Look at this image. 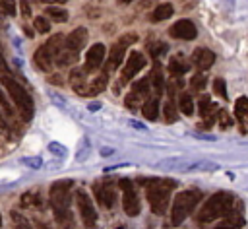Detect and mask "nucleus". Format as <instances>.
I'll return each instance as SVG.
<instances>
[{
    "instance_id": "f257e3e1",
    "label": "nucleus",
    "mask_w": 248,
    "mask_h": 229,
    "mask_svg": "<svg viewBox=\"0 0 248 229\" xmlns=\"http://www.w3.org/2000/svg\"><path fill=\"white\" fill-rule=\"evenodd\" d=\"M72 180H56L52 182L50 190H48V200H50V208L52 213L56 217V221L60 225H72V212H70V200H72Z\"/></svg>"
},
{
    "instance_id": "f03ea898",
    "label": "nucleus",
    "mask_w": 248,
    "mask_h": 229,
    "mask_svg": "<svg viewBox=\"0 0 248 229\" xmlns=\"http://www.w3.org/2000/svg\"><path fill=\"white\" fill-rule=\"evenodd\" d=\"M0 80H2V87L6 89L8 97H12L14 105L17 107L19 116H21L25 122H29V120L33 118V113H35V105H33V99H31L29 91H27L16 78H12L10 74H2Z\"/></svg>"
},
{
    "instance_id": "7ed1b4c3",
    "label": "nucleus",
    "mask_w": 248,
    "mask_h": 229,
    "mask_svg": "<svg viewBox=\"0 0 248 229\" xmlns=\"http://www.w3.org/2000/svg\"><path fill=\"white\" fill-rule=\"evenodd\" d=\"M145 186V196L151 206V212L157 215H163L169 208V198L170 190L174 188V180L170 179H151V180H141Z\"/></svg>"
},
{
    "instance_id": "20e7f679",
    "label": "nucleus",
    "mask_w": 248,
    "mask_h": 229,
    "mask_svg": "<svg viewBox=\"0 0 248 229\" xmlns=\"http://www.w3.org/2000/svg\"><path fill=\"white\" fill-rule=\"evenodd\" d=\"M234 196L229 192H217L211 198H207V202L202 206L200 213H198V221L200 223H209L215 221L219 217H223L232 206H234Z\"/></svg>"
},
{
    "instance_id": "39448f33",
    "label": "nucleus",
    "mask_w": 248,
    "mask_h": 229,
    "mask_svg": "<svg viewBox=\"0 0 248 229\" xmlns=\"http://www.w3.org/2000/svg\"><path fill=\"white\" fill-rule=\"evenodd\" d=\"M202 202V192L200 190H182L174 196L172 208H170V221L172 225H180L192 212L194 208Z\"/></svg>"
},
{
    "instance_id": "423d86ee",
    "label": "nucleus",
    "mask_w": 248,
    "mask_h": 229,
    "mask_svg": "<svg viewBox=\"0 0 248 229\" xmlns=\"http://www.w3.org/2000/svg\"><path fill=\"white\" fill-rule=\"evenodd\" d=\"M118 186L122 190V208H124V213L130 215V217H136L140 213V196L136 192V186L132 180L128 179H120L118 180Z\"/></svg>"
},
{
    "instance_id": "0eeeda50",
    "label": "nucleus",
    "mask_w": 248,
    "mask_h": 229,
    "mask_svg": "<svg viewBox=\"0 0 248 229\" xmlns=\"http://www.w3.org/2000/svg\"><path fill=\"white\" fill-rule=\"evenodd\" d=\"M76 206H78V212L81 215L83 225L85 227H93L95 221H97V210L93 206V200L89 198V194L83 188L76 190Z\"/></svg>"
},
{
    "instance_id": "6e6552de",
    "label": "nucleus",
    "mask_w": 248,
    "mask_h": 229,
    "mask_svg": "<svg viewBox=\"0 0 248 229\" xmlns=\"http://www.w3.org/2000/svg\"><path fill=\"white\" fill-rule=\"evenodd\" d=\"M93 194H95L97 202L107 210H110L114 206V202H116V188H114V182L110 179L97 180L93 184Z\"/></svg>"
},
{
    "instance_id": "1a4fd4ad",
    "label": "nucleus",
    "mask_w": 248,
    "mask_h": 229,
    "mask_svg": "<svg viewBox=\"0 0 248 229\" xmlns=\"http://www.w3.org/2000/svg\"><path fill=\"white\" fill-rule=\"evenodd\" d=\"M145 66V56L140 52V50H132L130 52V56H128V60H126V64H124V68H122V74H120V85H124V83H128L141 68Z\"/></svg>"
},
{
    "instance_id": "9d476101",
    "label": "nucleus",
    "mask_w": 248,
    "mask_h": 229,
    "mask_svg": "<svg viewBox=\"0 0 248 229\" xmlns=\"http://www.w3.org/2000/svg\"><path fill=\"white\" fill-rule=\"evenodd\" d=\"M149 97V80H140L134 83L132 91L124 97V105L128 109H140V105Z\"/></svg>"
},
{
    "instance_id": "9b49d317",
    "label": "nucleus",
    "mask_w": 248,
    "mask_h": 229,
    "mask_svg": "<svg viewBox=\"0 0 248 229\" xmlns=\"http://www.w3.org/2000/svg\"><path fill=\"white\" fill-rule=\"evenodd\" d=\"M105 54H107V49H105V45H101V43H95L89 50H87V54H85V72L87 74H91V72H95V70H99L101 66H103V62H105Z\"/></svg>"
},
{
    "instance_id": "f8f14e48",
    "label": "nucleus",
    "mask_w": 248,
    "mask_h": 229,
    "mask_svg": "<svg viewBox=\"0 0 248 229\" xmlns=\"http://www.w3.org/2000/svg\"><path fill=\"white\" fill-rule=\"evenodd\" d=\"M169 33H170L174 39L192 41V39H196L198 29H196V25H194L190 19H178L176 23H172V27L169 29Z\"/></svg>"
},
{
    "instance_id": "ddd939ff",
    "label": "nucleus",
    "mask_w": 248,
    "mask_h": 229,
    "mask_svg": "<svg viewBox=\"0 0 248 229\" xmlns=\"http://www.w3.org/2000/svg\"><path fill=\"white\" fill-rule=\"evenodd\" d=\"M124 50H126V45L124 43H114L112 45V49L108 50V58H107V62H105V68H103V74H112L120 64H122V60H124Z\"/></svg>"
},
{
    "instance_id": "4468645a",
    "label": "nucleus",
    "mask_w": 248,
    "mask_h": 229,
    "mask_svg": "<svg viewBox=\"0 0 248 229\" xmlns=\"http://www.w3.org/2000/svg\"><path fill=\"white\" fill-rule=\"evenodd\" d=\"M33 62H35L37 70H41V72H50V70H52V64H54V54H52L45 45H41V47L35 50V54H33Z\"/></svg>"
},
{
    "instance_id": "2eb2a0df",
    "label": "nucleus",
    "mask_w": 248,
    "mask_h": 229,
    "mask_svg": "<svg viewBox=\"0 0 248 229\" xmlns=\"http://www.w3.org/2000/svg\"><path fill=\"white\" fill-rule=\"evenodd\" d=\"M107 74H101V76H97L95 80H91V82H85L76 93H79V95H83V97H93V95H99L105 87H107Z\"/></svg>"
},
{
    "instance_id": "dca6fc26",
    "label": "nucleus",
    "mask_w": 248,
    "mask_h": 229,
    "mask_svg": "<svg viewBox=\"0 0 248 229\" xmlns=\"http://www.w3.org/2000/svg\"><path fill=\"white\" fill-rule=\"evenodd\" d=\"M192 62H194V66H198L200 70H207V68H211L213 62H215V54H213V50H209V49H205V47H198V49L192 52Z\"/></svg>"
},
{
    "instance_id": "f3484780",
    "label": "nucleus",
    "mask_w": 248,
    "mask_h": 229,
    "mask_svg": "<svg viewBox=\"0 0 248 229\" xmlns=\"http://www.w3.org/2000/svg\"><path fill=\"white\" fill-rule=\"evenodd\" d=\"M87 43V29L85 27H76L70 35L64 37V47H70V49H76V50H81Z\"/></svg>"
},
{
    "instance_id": "a211bd4d",
    "label": "nucleus",
    "mask_w": 248,
    "mask_h": 229,
    "mask_svg": "<svg viewBox=\"0 0 248 229\" xmlns=\"http://www.w3.org/2000/svg\"><path fill=\"white\" fill-rule=\"evenodd\" d=\"M234 114L240 124V130L246 134L248 132V97H238L234 101Z\"/></svg>"
},
{
    "instance_id": "6ab92c4d",
    "label": "nucleus",
    "mask_w": 248,
    "mask_h": 229,
    "mask_svg": "<svg viewBox=\"0 0 248 229\" xmlns=\"http://www.w3.org/2000/svg\"><path fill=\"white\" fill-rule=\"evenodd\" d=\"M78 58H79V50L62 45V49H60L58 54L54 56V62H56L58 66H72V64L78 62Z\"/></svg>"
},
{
    "instance_id": "aec40b11",
    "label": "nucleus",
    "mask_w": 248,
    "mask_h": 229,
    "mask_svg": "<svg viewBox=\"0 0 248 229\" xmlns=\"http://www.w3.org/2000/svg\"><path fill=\"white\" fill-rule=\"evenodd\" d=\"M147 80H149V85H153L155 95L161 97V93L165 89V80H163V72H161V64L159 62H155V66H153V70H151Z\"/></svg>"
},
{
    "instance_id": "412c9836",
    "label": "nucleus",
    "mask_w": 248,
    "mask_h": 229,
    "mask_svg": "<svg viewBox=\"0 0 248 229\" xmlns=\"http://www.w3.org/2000/svg\"><path fill=\"white\" fill-rule=\"evenodd\" d=\"M141 113L147 120H155L159 116V97H147L143 103H141Z\"/></svg>"
},
{
    "instance_id": "4be33fe9",
    "label": "nucleus",
    "mask_w": 248,
    "mask_h": 229,
    "mask_svg": "<svg viewBox=\"0 0 248 229\" xmlns=\"http://www.w3.org/2000/svg\"><path fill=\"white\" fill-rule=\"evenodd\" d=\"M21 208H43V196H41V192L39 190H29V192H25L23 196H21Z\"/></svg>"
},
{
    "instance_id": "5701e85b",
    "label": "nucleus",
    "mask_w": 248,
    "mask_h": 229,
    "mask_svg": "<svg viewBox=\"0 0 248 229\" xmlns=\"http://www.w3.org/2000/svg\"><path fill=\"white\" fill-rule=\"evenodd\" d=\"M172 12H174L172 4L163 2V4L155 6V10L151 12V21H165V19H169L172 16Z\"/></svg>"
},
{
    "instance_id": "b1692460",
    "label": "nucleus",
    "mask_w": 248,
    "mask_h": 229,
    "mask_svg": "<svg viewBox=\"0 0 248 229\" xmlns=\"http://www.w3.org/2000/svg\"><path fill=\"white\" fill-rule=\"evenodd\" d=\"M219 225H229V227H242L244 225V217H242V213L240 212H236L234 210V206L223 215V221L219 223Z\"/></svg>"
},
{
    "instance_id": "393cba45",
    "label": "nucleus",
    "mask_w": 248,
    "mask_h": 229,
    "mask_svg": "<svg viewBox=\"0 0 248 229\" xmlns=\"http://www.w3.org/2000/svg\"><path fill=\"white\" fill-rule=\"evenodd\" d=\"M188 64H186V60H182L180 56H172L170 58V62H169V72H170V76H182V74H186L188 72Z\"/></svg>"
},
{
    "instance_id": "a878e982",
    "label": "nucleus",
    "mask_w": 248,
    "mask_h": 229,
    "mask_svg": "<svg viewBox=\"0 0 248 229\" xmlns=\"http://www.w3.org/2000/svg\"><path fill=\"white\" fill-rule=\"evenodd\" d=\"M46 16L50 17V19H54V21H58V23H64V21H68V12L62 8V6H58V4H54V6H46Z\"/></svg>"
},
{
    "instance_id": "bb28decb",
    "label": "nucleus",
    "mask_w": 248,
    "mask_h": 229,
    "mask_svg": "<svg viewBox=\"0 0 248 229\" xmlns=\"http://www.w3.org/2000/svg\"><path fill=\"white\" fill-rule=\"evenodd\" d=\"M178 109H180V113H184L186 116L194 114V99L190 97V93L182 91V93L178 95Z\"/></svg>"
},
{
    "instance_id": "cd10ccee",
    "label": "nucleus",
    "mask_w": 248,
    "mask_h": 229,
    "mask_svg": "<svg viewBox=\"0 0 248 229\" xmlns=\"http://www.w3.org/2000/svg\"><path fill=\"white\" fill-rule=\"evenodd\" d=\"M215 118H217V124H219L221 128H225V130L232 126V116H231V114H229L225 109L217 111V113H215Z\"/></svg>"
},
{
    "instance_id": "c85d7f7f",
    "label": "nucleus",
    "mask_w": 248,
    "mask_h": 229,
    "mask_svg": "<svg viewBox=\"0 0 248 229\" xmlns=\"http://www.w3.org/2000/svg\"><path fill=\"white\" fill-rule=\"evenodd\" d=\"M33 25H35V31H39V33H48L50 31V21L45 16H37L33 19Z\"/></svg>"
},
{
    "instance_id": "c756f323",
    "label": "nucleus",
    "mask_w": 248,
    "mask_h": 229,
    "mask_svg": "<svg viewBox=\"0 0 248 229\" xmlns=\"http://www.w3.org/2000/svg\"><path fill=\"white\" fill-rule=\"evenodd\" d=\"M163 113H165V120H167V122H174V120L178 118V114H176V107H174L172 99L165 103V109H163Z\"/></svg>"
},
{
    "instance_id": "7c9ffc66",
    "label": "nucleus",
    "mask_w": 248,
    "mask_h": 229,
    "mask_svg": "<svg viewBox=\"0 0 248 229\" xmlns=\"http://www.w3.org/2000/svg\"><path fill=\"white\" fill-rule=\"evenodd\" d=\"M147 50H149L151 56H161V54L167 50V45L161 43V41H155V43H149V45H147Z\"/></svg>"
},
{
    "instance_id": "2f4dec72",
    "label": "nucleus",
    "mask_w": 248,
    "mask_h": 229,
    "mask_svg": "<svg viewBox=\"0 0 248 229\" xmlns=\"http://www.w3.org/2000/svg\"><path fill=\"white\" fill-rule=\"evenodd\" d=\"M0 14L14 16L16 14V0H0Z\"/></svg>"
},
{
    "instance_id": "473e14b6",
    "label": "nucleus",
    "mask_w": 248,
    "mask_h": 229,
    "mask_svg": "<svg viewBox=\"0 0 248 229\" xmlns=\"http://www.w3.org/2000/svg\"><path fill=\"white\" fill-rule=\"evenodd\" d=\"M0 107H2V113H4V116H14V109H12V105L8 103V99H6V95H4V91L0 89Z\"/></svg>"
},
{
    "instance_id": "72a5a7b5",
    "label": "nucleus",
    "mask_w": 248,
    "mask_h": 229,
    "mask_svg": "<svg viewBox=\"0 0 248 229\" xmlns=\"http://www.w3.org/2000/svg\"><path fill=\"white\" fill-rule=\"evenodd\" d=\"M190 87H192L194 91H202V89L205 87V78H203L202 74H196V76L190 80Z\"/></svg>"
},
{
    "instance_id": "f704fd0d",
    "label": "nucleus",
    "mask_w": 248,
    "mask_h": 229,
    "mask_svg": "<svg viewBox=\"0 0 248 229\" xmlns=\"http://www.w3.org/2000/svg\"><path fill=\"white\" fill-rule=\"evenodd\" d=\"M213 89H215V93H217L219 97L229 99V97H227V83H225V80L217 78V80H215V83H213Z\"/></svg>"
},
{
    "instance_id": "c9c22d12",
    "label": "nucleus",
    "mask_w": 248,
    "mask_h": 229,
    "mask_svg": "<svg viewBox=\"0 0 248 229\" xmlns=\"http://www.w3.org/2000/svg\"><path fill=\"white\" fill-rule=\"evenodd\" d=\"M118 41H120V43H124V45L128 47V45H132V43H136V41H138V35H136V33H126V35H122Z\"/></svg>"
},
{
    "instance_id": "e433bc0d",
    "label": "nucleus",
    "mask_w": 248,
    "mask_h": 229,
    "mask_svg": "<svg viewBox=\"0 0 248 229\" xmlns=\"http://www.w3.org/2000/svg\"><path fill=\"white\" fill-rule=\"evenodd\" d=\"M12 219L16 221V225H17V227H29L27 219H25V217H21L17 212H12Z\"/></svg>"
},
{
    "instance_id": "4c0bfd02",
    "label": "nucleus",
    "mask_w": 248,
    "mask_h": 229,
    "mask_svg": "<svg viewBox=\"0 0 248 229\" xmlns=\"http://www.w3.org/2000/svg\"><path fill=\"white\" fill-rule=\"evenodd\" d=\"M21 14H23L25 17H29V16H31V8H29V4H27L25 0H21Z\"/></svg>"
},
{
    "instance_id": "58836bf2",
    "label": "nucleus",
    "mask_w": 248,
    "mask_h": 229,
    "mask_svg": "<svg viewBox=\"0 0 248 229\" xmlns=\"http://www.w3.org/2000/svg\"><path fill=\"white\" fill-rule=\"evenodd\" d=\"M41 2H45V4H66L68 0H41Z\"/></svg>"
},
{
    "instance_id": "ea45409f",
    "label": "nucleus",
    "mask_w": 248,
    "mask_h": 229,
    "mask_svg": "<svg viewBox=\"0 0 248 229\" xmlns=\"http://www.w3.org/2000/svg\"><path fill=\"white\" fill-rule=\"evenodd\" d=\"M116 2H118V4H120V6H126V4H132V2H134V0H116Z\"/></svg>"
},
{
    "instance_id": "a19ab883",
    "label": "nucleus",
    "mask_w": 248,
    "mask_h": 229,
    "mask_svg": "<svg viewBox=\"0 0 248 229\" xmlns=\"http://www.w3.org/2000/svg\"><path fill=\"white\" fill-rule=\"evenodd\" d=\"M89 109H91V111H93V109H99V103H91Z\"/></svg>"
},
{
    "instance_id": "79ce46f5",
    "label": "nucleus",
    "mask_w": 248,
    "mask_h": 229,
    "mask_svg": "<svg viewBox=\"0 0 248 229\" xmlns=\"http://www.w3.org/2000/svg\"><path fill=\"white\" fill-rule=\"evenodd\" d=\"M0 225H2V215H0Z\"/></svg>"
}]
</instances>
